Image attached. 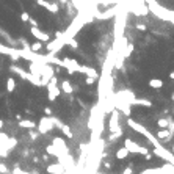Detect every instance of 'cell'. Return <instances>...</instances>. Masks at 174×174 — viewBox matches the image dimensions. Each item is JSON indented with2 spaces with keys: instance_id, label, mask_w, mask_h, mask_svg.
Masks as SVG:
<instances>
[{
  "instance_id": "cell-3",
  "label": "cell",
  "mask_w": 174,
  "mask_h": 174,
  "mask_svg": "<svg viewBox=\"0 0 174 174\" xmlns=\"http://www.w3.org/2000/svg\"><path fill=\"white\" fill-rule=\"evenodd\" d=\"M38 132H39L41 135H46L49 133L50 130L55 127V124H53V118L52 116H44L39 119V124H38Z\"/></svg>"
},
{
  "instance_id": "cell-24",
  "label": "cell",
  "mask_w": 174,
  "mask_h": 174,
  "mask_svg": "<svg viewBox=\"0 0 174 174\" xmlns=\"http://www.w3.org/2000/svg\"><path fill=\"white\" fill-rule=\"evenodd\" d=\"M16 144H17V140H16V138H11V137H9V138H8V141H7V144H5V148H7L8 151H11V149L14 148Z\"/></svg>"
},
{
  "instance_id": "cell-1",
  "label": "cell",
  "mask_w": 174,
  "mask_h": 174,
  "mask_svg": "<svg viewBox=\"0 0 174 174\" xmlns=\"http://www.w3.org/2000/svg\"><path fill=\"white\" fill-rule=\"evenodd\" d=\"M146 3H148V7L152 13H154L155 16H159L160 19H165V20H171V22H174V13L171 11H166L165 8H162L159 3H155L154 0H146Z\"/></svg>"
},
{
  "instance_id": "cell-7",
  "label": "cell",
  "mask_w": 174,
  "mask_h": 174,
  "mask_svg": "<svg viewBox=\"0 0 174 174\" xmlns=\"http://www.w3.org/2000/svg\"><path fill=\"white\" fill-rule=\"evenodd\" d=\"M63 46H64V42L63 41H60V39H52V41H49L47 42V52L50 53V55H55L57 52H60L63 49Z\"/></svg>"
},
{
  "instance_id": "cell-30",
  "label": "cell",
  "mask_w": 174,
  "mask_h": 174,
  "mask_svg": "<svg viewBox=\"0 0 174 174\" xmlns=\"http://www.w3.org/2000/svg\"><path fill=\"white\" fill-rule=\"evenodd\" d=\"M132 173H133V168H132V166H127V168H126V170H124L121 174H132Z\"/></svg>"
},
{
  "instance_id": "cell-16",
  "label": "cell",
  "mask_w": 174,
  "mask_h": 174,
  "mask_svg": "<svg viewBox=\"0 0 174 174\" xmlns=\"http://www.w3.org/2000/svg\"><path fill=\"white\" fill-rule=\"evenodd\" d=\"M46 152H47L49 155L57 157V159H60V157H63V154H61V152H60V151L55 148V146H53V144H49L47 148H46Z\"/></svg>"
},
{
  "instance_id": "cell-44",
  "label": "cell",
  "mask_w": 174,
  "mask_h": 174,
  "mask_svg": "<svg viewBox=\"0 0 174 174\" xmlns=\"http://www.w3.org/2000/svg\"><path fill=\"white\" fill-rule=\"evenodd\" d=\"M24 174H31V173H25V171H24Z\"/></svg>"
},
{
  "instance_id": "cell-28",
  "label": "cell",
  "mask_w": 174,
  "mask_h": 174,
  "mask_svg": "<svg viewBox=\"0 0 174 174\" xmlns=\"http://www.w3.org/2000/svg\"><path fill=\"white\" fill-rule=\"evenodd\" d=\"M66 44H68V46H71V47L74 49V50H75V49H79V42L75 41L74 38H71V39H68V41H66Z\"/></svg>"
},
{
  "instance_id": "cell-36",
  "label": "cell",
  "mask_w": 174,
  "mask_h": 174,
  "mask_svg": "<svg viewBox=\"0 0 174 174\" xmlns=\"http://www.w3.org/2000/svg\"><path fill=\"white\" fill-rule=\"evenodd\" d=\"M137 28L141 30V31H144V30H146V25H143V24H137Z\"/></svg>"
},
{
  "instance_id": "cell-12",
  "label": "cell",
  "mask_w": 174,
  "mask_h": 174,
  "mask_svg": "<svg viewBox=\"0 0 174 174\" xmlns=\"http://www.w3.org/2000/svg\"><path fill=\"white\" fill-rule=\"evenodd\" d=\"M47 173L49 174H63V173H66V170L60 163H52V165L47 166Z\"/></svg>"
},
{
  "instance_id": "cell-6",
  "label": "cell",
  "mask_w": 174,
  "mask_h": 174,
  "mask_svg": "<svg viewBox=\"0 0 174 174\" xmlns=\"http://www.w3.org/2000/svg\"><path fill=\"white\" fill-rule=\"evenodd\" d=\"M63 68L68 69L69 74H74V72H80V64L75 61V60H71V58H64L63 63H61Z\"/></svg>"
},
{
  "instance_id": "cell-21",
  "label": "cell",
  "mask_w": 174,
  "mask_h": 174,
  "mask_svg": "<svg viewBox=\"0 0 174 174\" xmlns=\"http://www.w3.org/2000/svg\"><path fill=\"white\" fill-rule=\"evenodd\" d=\"M14 90H16V80L13 77H8V80H7V91L8 93H13Z\"/></svg>"
},
{
  "instance_id": "cell-19",
  "label": "cell",
  "mask_w": 174,
  "mask_h": 174,
  "mask_svg": "<svg viewBox=\"0 0 174 174\" xmlns=\"http://www.w3.org/2000/svg\"><path fill=\"white\" fill-rule=\"evenodd\" d=\"M149 86L154 88V90H160V88H163V80L162 79H151L149 80Z\"/></svg>"
},
{
  "instance_id": "cell-39",
  "label": "cell",
  "mask_w": 174,
  "mask_h": 174,
  "mask_svg": "<svg viewBox=\"0 0 174 174\" xmlns=\"http://www.w3.org/2000/svg\"><path fill=\"white\" fill-rule=\"evenodd\" d=\"M16 119H17V121H22V115H16Z\"/></svg>"
},
{
  "instance_id": "cell-11",
  "label": "cell",
  "mask_w": 174,
  "mask_h": 174,
  "mask_svg": "<svg viewBox=\"0 0 174 174\" xmlns=\"http://www.w3.org/2000/svg\"><path fill=\"white\" fill-rule=\"evenodd\" d=\"M171 137H173V133L170 132V129H160L159 133H157V140L163 141V143H166V141H171Z\"/></svg>"
},
{
  "instance_id": "cell-34",
  "label": "cell",
  "mask_w": 174,
  "mask_h": 174,
  "mask_svg": "<svg viewBox=\"0 0 174 174\" xmlns=\"http://www.w3.org/2000/svg\"><path fill=\"white\" fill-rule=\"evenodd\" d=\"M49 83H52V85H57L58 83V79H57V75H53V77L49 80Z\"/></svg>"
},
{
  "instance_id": "cell-41",
  "label": "cell",
  "mask_w": 174,
  "mask_h": 174,
  "mask_svg": "<svg viewBox=\"0 0 174 174\" xmlns=\"http://www.w3.org/2000/svg\"><path fill=\"white\" fill-rule=\"evenodd\" d=\"M170 79H174V71H173V72L170 74Z\"/></svg>"
},
{
  "instance_id": "cell-10",
  "label": "cell",
  "mask_w": 174,
  "mask_h": 174,
  "mask_svg": "<svg viewBox=\"0 0 174 174\" xmlns=\"http://www.w3.org/2000/svg\"><path fill=\"white\" fill-rule=\"evenodd\" d=\"M38 5L42 8H46L47 11H50L52 14H57L60 11V7H58V3H50V2H46V0H36Z\"/></svg>"
},
{
  "instance_id": "cell-17",
  "label": "cell",
  "mask_w": 174,
  "mask_h": 174,
  "mask_svg": "<svg viewBox=\"0 0 174 174\" xmlns=\"http://www.w3.org/2000/svg\"><path fill=\"white\" fill-rule=\"evenodd\" d=\"M0 36H2L3 39H7V41H8V44H11V46H16V44H17V41H14L13 38L9 36L8 31H5V30L2 28V27H0Z\"/></svg>"
},
{
  "instance_id": "cell-43",
  "label": "cell",
  "mask_w": 174,
  "mask_h": 174,
  "mask_svg": "<svg viewBox=\"0 0 174 174\" xmlns=\"http://www.w3.org/2000/svg\"><path fill=\"white\" fill-rule=\"evenodd\" d=\"M171 99H173V100H174V94H173V96H171Z\"/></svg>"
},
{
  "instance_id": "cell-38",
  "label": "cell",
  "mask_w": 174,
  "mask_h": 174,
  "mask_svg": "<svg viewBox=\"0 0 174 174\" xmlns=\"http://www.w3.org/2000/svg\"><path fill=\"white\" fill-rule=\"evenodd\" d=\"M168 129H170L171 133H174V122H170V127H168Z\"/></svg>"
},
{
  "instance_id": "cell-29",
  "label": "cell",
  "mask_w": 174,
  "mask_h": 174,
  "mask_svg": "<svg viewBox=\"0 0 174 174\" xmlns=\"http://www.w3.org/2000/svg\"><path fill=\"white\" fill-rule=\"evenodd\" d=\"M20 19H22V22H28V19H30V14L27 13V11H24V13H20Z\"/></svg>"
},
{
  "instance_id": "cell-33",
  "label": "cell",
  "mask_w": 174,
  "mask_h": 174,
  "mask_svg": "<svg viewBox=\"0 0 174 174\" xmlns=\"http://www.w3.org/2000/svg\"><path fill=\"white\" fill-rule=\"evenodd\" d=\"M44 113H46V116H52V108L50 107H46L44 108Z\"/></svg>"
},
{
  "instance_id": "cell-20",
  "label": "cell",
  "mask_w": 174,
  "mask_h": 174,
  "mask_svg": "<svg viewBox=\"0 0 174 174\" xmlns=\"http://www.w3.org/2000/svg\"><path fill=\"white\" fill-rule=\"evenodd\" d=\"M130 105H144V107H151V105H152V102H151V100H148V99H137V97H135Z\"/></svg>"
},
{
  "instance_id": "cell-14",
  "label": "cell",
  "mask_w": 174,
  "mask_h": 174,
  "mask_svg": "<svg viewBox=\"0 0 174 174\" xmlns=\"http://www.w3.org/2000/svg\"><path fill=\"white\" fill-rule=\"evenodd\" d=\"M60 90H61L64 94H72L74 93V86L71 85L69 80H63L61 85H60Z\"/></svg>"
},
{
  "instance_id": "cell-32",
  "label": "cell",
  "mask_w": 174,
  "mask_h": 174,
  "mask_svg": "<svg viewBox=\"0 0 174 174\" xmlns=\"http://www.w3.org/2000/svg\"><path fill=\"white\" fill-rule=\"evenodd\" d=\"M94 80H96V79H91V77H86V79H85V83H86V85H93V83H94Z\"/></svg>"
},
{
  "instance_id": "cell-2",
  "label": "cell",
  "mask_w": 174,
  "mask_h": 174,
  "mask_svg": "<svg viewBox=\"0 0 174 174\" xmlns=\"http://www.w3.org/2000/svg\"><path fill=\"white\" fill-rule=\"evenodd\" d=\"M124 148H126L129 152H132V154H141V155H146L149 152V149L146 148V146H141L138 143H135L133 140L130 138H126L124 140Z\"/></svg>"
},
{
  "instance_id": "cell-23",
  "label": "cell",
  "mask_w": 174,
  "mask_h": 174,
  "mask_svg": "<svg viewBox=\"0 0 174 174\" xmlns=\"http://www.w3.org/2000/svg\"><path fill=\"white\" fill-rule=\"evenodd\" d=\"M140 174H162L160 166L159 168H148V170H143Z\"/></svg>"
},
{
  "instance_id": "cell-37",
  "label": "cell",
  "mask_w": 174,
  "mask_h": 174,
  "mask_svg": "<svg viewBox=\"0 0 174 174\" xmlns=\"http://www.w3.org/2000/svg\"><path fill=\"white\" fill-rule=\"evenodd\" d=\"M144 159H146V160H151V159H152V152H148V154L144 155Z\"/></svg>"
},
{
  "instance_id": "cell-25",
  "label": "cell",
  "mask_w": 174,
  "mask_h": 174,
  "mask_svg": "<svg viewBox=\"0 0 174 174\" xmlns=\"http://www.w3.org/2000/svg\"><path fill=\"white\" fill-rule=\"evenodd\" d=\"M30 49H31V52H33V53H38V52H39L41 49H42V42H39V41L35 42V44L30 46Z\"/></svg>"
},
{
  "instance_id": "cell-35",
  "label": "cell",
  "mask_w": 174,
  "mask_h": 174,
  "mask_svg": "<svg viewBox=\"0 0 174 174\" xmlns=\"http://www.w3.org/2000/svg\"><path fill=\"white\" fill-rule=\"evenodd\" d=\"M28 24H30L31 27H38V22H36V20H35L33 17H30V19H28Z\"/></svg>"
},
{
  "instance_id": "cell-26",
  "label": "cell",
  "mask_w": 174,
  "mask_h": 174,
  "mask_svg": "<svg viewBox=\"0 0 174 174\" xmlns=\"http://www.w3.org/2000/svg\"><path fill=\"white\" fill-rule=\"evenodd\" d=\"M39 135H41V133L38 132L36 129H31V130H30V133H28V137H30V140H33V141H35V140L39 138Z\"/></svg>"
},
{
  "instance_id": "cell-8",
  "label": "cell",
  "mask_w": 174,
  "mask_h": 174,
  "mask_svg": "<svg viewBox=\"0 0 174 174\" xmlns=\"http://www.w3.org/2000/svg\"><path fill=\"white\" fill-rule=\"evenodd\" d=\"M52 144L55 146V148L61 152L63 155H68L69 154V149H68V144H66V141H64L63 138H60V137H53L52 140Z\"/></svg>"
},
{
  "instance_id": "cell-4",
  "label": "cell",
  "mask_w": 174,
  "mask_h": 174,
  "mask_svg": "<svg viewBox=\"0 0 174 174\" xmlns=\"http://www.w3.org/2000/svg\"><path fill=\"white\" fill-rule=\"evenodd\" d=\"M108 129H110L111 133L121 130V127H119V113H118V110H115V108L111 110V116H110V121H108Z\"/></svg>"
},
{
  "instance_id": "cell-42",
  "label": "cell",
  "mask_w": 174,
  "mask_h": 174,
  "mask_svg": "<svg viewBox=\"0 0 174 174\" xmlns=\"http://www.w3.org/2000/svg\"><path fill=\"white\" fill-rule=\"evenodd\" d=\"M171 152H173V154H174V141H173V148H171Z\"/></svg>"
},
{
  "instance_id": "cell-40",
  "label": "cell",
  "mask_w": 174,
  "mask_h": 174,
  "mask_svg": "<svg viewBox=\"0 0 174 174\" xmlns=\"http://www.w3.org/2000/svg\"><path fill=\"white\" fill-rule=\"evenodd\" d=\"M3 126H5V124H3V121H2V119H0V132H2V129H3Z\"/></svg>"
},
{
  "instance_id": "cell-22",
  "label": "cell",
  "mask_w": 174,
  "mask_h": 174,
  "mask_svg": "<svg viewBox=\"0 0 174 174\" xmlns=\"http://www.w3.org/2000/svg\"><path fill=\"white\" fill-rule=\"evenodd\" d=\"M170 119H166V118H160L159 121H157V126H159L160 129H168L170 127Z\"/></svg>"
},
{
  "instance_id": "cell-13",
  "label": "cell",
  "mask_w": 174,
  "mask_h": 174,
  "mask_svg": "<svg viewBox=\"0 0 174 174\" xmlns=\"http://www.w3.org/2000/svg\"><path fill=\"white\" fill-rule=\"evenodd\" d=\"M80 72L86 74V77H91V79H97L99 77V74H97V71L90 68V66H80Z\"/></svg>"
},
{
  "instance_id": "cell-27",
  "label": "cell",
  "mask_w": 174,
  "mask_h": 174,
  "mask_svg": "<svg viewBox=\"0 0 174 174\" xmlns=\"http://www.w3.org/2000/svg\"><path fill=\"white\" fill-rule=\"evenodd\" d=\"M8 138H9V137H8L5 132H0V146H3V148H5V144H7Z\"/></svg>"
},
{
  "instance_id": "cell-9",
  "label": "cell",
  "mask_w": 174,
  "mask_h": 174,
  "mask_svg": "<svg viewBox=\"0 0 174 174\" xmlns=\"http://www.w3.org/2000/svg\"><path fill=\"white\" fill-rule=\"evenodd\" d=\"M60 94H61V90H60L57 85L47 83V97H49V100H50V102L57 100V97H58Z\"/></svg>"
},
{
  "instance_id": "cell-5",
  "label": "cell",
  "mask_w": 174,
  "mask_h": 174,
  "mask_svg": "<svg viewBox=\"0 0 174 174\" xmlns=\"http://www.w3.org/2000/svg\"><path fill=\"white\" fill-rule=\"evenodd\" d=\"M30 31H31V35H33L39 42H49V41H50V35L46 33V31H42L39 27H31Z\"/></svg>"
},
{
  "instance_id": "cell-15",
  "label": "cell",
  "mask_w": 174,
  "mask_h": 174,
  "mask_svg": "<svg viewBox=\"0 0 174 174\" xmlns=\"http://www.w3.org/2000/svg\"><path fill=\"white\" fill-rule=\"evenodd\" d=\"M19 127H22V129H36V122L35 121H30V119H22V121H19Z\"/></svg>"
},
{
  "instance_id": "cell-18",
  "label": "cell",
  "mask_w": 174,
  "mask_h": 174,
  "mask_svg": "<svg viewBox=\"0 0 174 174\" xmlns=\"http://www.w3.org/2000/svg\"><path fill=\"white\" fill-rule=\"evenodd\" d=\"M129 154H130V152L122 146V148H119V149L116 151V159H118V160H124V159H127V157H129Z\"/></svg>"
},
{
  "instance_id": "cell-31",
  "label": "cell",
  "mask_w": 174,
  "mask_h": 174,
  "mask_svg": "<svg viewBox=\"0 0 174 174\" xmlns=\"http://www.w3.org/2000/svg\"><path fill=\"white\" fill-rule=\"evenodd\" d=\"M11 174H24V171H22V170H20V168H19V166H16V168H14V170L11 171Z\"/></svg>"
}]
</instances>
